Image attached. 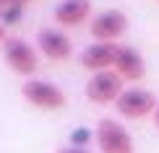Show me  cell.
Instances as JSON below:
<instances>
[{"instance_id": "cell-15", "label": "cell", "mask_w": 159, "mask_h": 153, "mask_svg": "<svg viewBox=\"0 0 159 153\" xmlns=\"http://www.w3.org/2000/svg\"><path fill=\"white\" fill-rule=\"evenodd\" d=\"M154 122H157V127H159V106H157V112H154Z\"/></svg>"}, {"instance_id": "cell-10", "label": "cell", "mask_w": 159, "mask_h": 153, "mask_svg": "<svg viewBox=\"0 0 159 153\" xmlns=\"http://www.w3.org/2000/svg\"><path fill=\"white\" fill-rule=\"evenodd\" d=\"M91 13V0H60L55 5V21L60 26H81Z\"/></svg>"}, {"instance_id": "cell-1", "label": "cell", "mask_w": 159, "mask_h": 153, "mask_svg": "<svg viewBox=\"0 0 159 153\" xmlns=\"http://www.w3.org/2000/svg\"><path fill=\"white\" fill-rule=\"evenodd\" d=\"M21 94L29 104L39 106V109H50V112L63 109L68 104V96H65V91L60 86L42 81V78H26L24 86H21Z\"/></svg>"}, {"instance_id": "cell-2", "label": "cell", "mask_w": 159, "mask_h": 153, "mask_svg": "<svg viewBox=\"0 0 159 153\" xmlns=\"http://www.w3.org/2000/svg\"><path fill=\"white\" fill-rule=\"evenodd\" d=\"M3 57L8 62V68L18 75H34L39 68L37 49L21 36H8L3 42Z\"/></svg>"}, {"instance_id": "cell-8", "label": "cell", "mask_w": 159, "mask_h": 153, "mask_svg": "<svg viewBox=\"0 0 159 153\" xmlns=\"http://www.w3.org/2000/svg\"><path fill=\"white\" fill-rule=\"evenodd\" d=\"M37 44L42 49V55H47L50 60H68L73 55V42L68 34H63V29H42L37 34Z\"/></svg>"}, {"instance_id": "cell-14", "label": "cell", "mask_w": 159, "mask_h": 153, "mask_svg": "<svg viewBox=\"0 0 159 153\" xmlns=\"http://www.w3.org/2000/svg\"><path fill=\"white\" fill-rule=\"evenodd\" d=\"M5 39H8V36H5V23L0 21V42H5Z\"/></svg>"}, {"instance_id": "cell-7", "label": "cell", "mask_w": 159, "mask_h": 153, "mask_svg": "<svg viewBox=\"0 0 159 153\" xmlns=\"http://www.w3.org/2000/svg\"><path fill=\"white\" fill-rule=\"evenodd\" d=\"M117 49L120 47H117L115 42H94V44H89V47L81 52V65L89 68L91 73L110 70V68H115Z\"/></svg>"}, {"instance_id": "cell-13", "label": "cell", "mask_w": 159, "mask_h": 153, "mask_svg": "<svg viewBox=\"0 0 159 153\" xmlns=\"http://www.w3.org/2000/svg\"><path fill=\"white\" fill-rule=\"evenodd\" d=\"M8 5H13V8H24V5H29L31 0H5Z\"/></svg>"}, {"instance_id": "cell-5", "label": "cell", "mask_w": 159, "mask_h": 153, "mask_svg": "<svg viewBox=\"0 0 159 153\" xmlns=\"http://www.w3.org/2000/svg\"><path fill=\"white\" fill-rule=\"evenodd\" d=\"M117 106V112H120L123 117H130V119H141V117H146L151 114V112H157V96L151 94V91L146 88H125L120 99L115 101Z\"/></svg>"}, {"instance_id": "cell-12", "label": "cell", "mask_w": 159, "mask_h": 153, "mask_svg": "<svg viewBox=\"0 0 159 153\" xmlns=\"http://www.w3.org/2000/svg\"><path fill=\"white\" fill-rule=\"evenodd\" d=\"M57 153H91V151H86V148H78V145H70V148H60Z\"/></svg>"}, {"instance_id": "cell-3", "label": "cell", "mask_w": 159, "mask_h": 153, "mask_svg": "<svg viewBox=\"0 0 159 153\" xmlns=\"http://www.w3.org/2000/svg\"><path fill=\"white\" fill-rule=\"evenodd\" d=\"M94 138H97L102 153H136V145H133L130 132L125 130L117 119H107V117L99 119Z\"/></svg>"}, {"instance_id": "cell-9", "label": "cell", "mask_w": 159, "mask_h": 153, "mask_svg": "<svg viewBox=\"0 0 159 153\" xmlns=\"http://www.w3.org/2000/svg\"><path fill=\"white\" fill-rule=\"evenodd\" d=\"M143 57L136 47H120L117 49V60H115V73L123 78V81H138L143 78Z\"/></svg>"}, {"instance_id": "cell-6", "label": "cell", "mask_w": 159, "mask_h": 153, "mask_svg": "<svg viewBox=\"0 0 159 153\" xmlns=\"http://www.w3.org/2000/svg\"><path fill=\"white\" fill-rule=\"evenodd\" d=\"M125 29H128V16L117 8L99 13L89 23V31L94 36V42H115V39H120L125 34Z\"/></svg>"}, {"instance_id": "cell-4", "label": "cell", "mask_w": 159, "mask_h": 153, "mask_svg": "<svg viewBox=\"0 0 159 153\" xmlns=\"http://www.w3.org/2000/svg\"><path fill=\"white\" fill-rule=\"evenodd\" d=\"M123 94V78L115 70L94 73L86 83V96L94 104H115Z\"/></svg>"}, {"instance_id": "cell-11", "label": "cell", "mask_w": 159, "mask_h": 153, "mask_svg": "<svg viewBox=\"0 0 159 153\" xmlns=\"http://www.w3.org/2000/svg\"><path fill=\"white\" fill-rule=\"evenodd\" d=\"M89 138H91V135H89V130H76V132H73V143L78 145V148H84L81 143H86Z\"/></svg>"}, {"instance_id": "cell-16", "label": "cell", "mask_w": 159, "mask_h": 153, "mask_svg": "<svg viewBox=\"0 0 159 153\" xmlns=\"http://www.w3.org/2000/svg\"><path fill=\"white\" fill-rule=\"evenodd\" d=\"M5 5H8V3H5V0H0V11H3V8H5Z\"/></svg>"}]
</instances>
